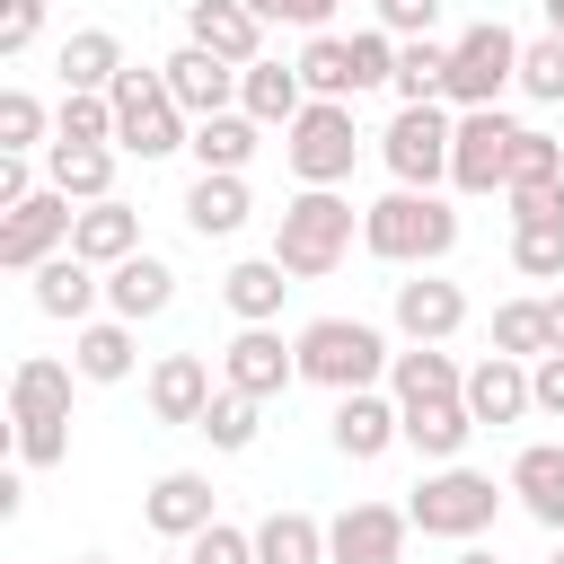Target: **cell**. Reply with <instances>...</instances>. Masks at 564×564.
Masks as SVG:
<instances>
[{
	"label": "cell",
	"instance_id": "cell-57",
	"mask_svg": "<svg viewBox=\"0 0 564 564\" xmlns=\"http://www.w3.org/2000/svg\"><path fill=\"white\" fill-rule=\"evenodd\" d=\"M70 564H115V555H70Z\"/></svg>",
	"mask_w": 564,
	"mask_h": 564
},
{
	"label": "cell",
	"instance_id": "cell-9",
	"mask_svg": "<svg viewBox=\"0 0 564 564\" xmlns=\"http://www.w3.org/2000/svg\"><path fill=\"white\" fill-rule=\"evenodd\" d=\"M511 141H520V123L502 106H467L458 132H449V185L458 194H502L511 185Z\"/></svg>",
	"mask_w": 564,
	"mask_h": 564
},
{
	"label": "cell",
	"instance_id": "cell-11",
	"mask_svg": "<svg viewBox=\"0 0 564 564\" xmlns=\"http://www.w3.org/2000/svg\"><path fill=\"white\" fill-rule=\"evenodd\" d=\"M405 538H414V511H397V502H344L326 520V564H405Z\"/></svg>",
	"mask_w": 564,
	"mask_h": 564
},
{
	"label": "cell",
	"instance_id": "cell-44",
	"mask_svg": "<svg viewBox=\"0 0 564 564\" xmlns=\"http://www.w3.org/2000/svg\"><path fill=\"white\" fill-rule=\"evenodd\" d=\"M397 44L405 35H388V26H352V79L361 88H397Z\"/></svg>",
	"mask_w": 564,
	"mask_h": 564
},
{
	"label": "cell",
	"instance_id": "cell-20",
	"mask_svg": "<svg viewBox=\"0 0 564 564\" xmlns=\"http://www.w3.org/2000/svg\"><path fill=\"white\" fill-rule=\"evenodd\" d=\"M467 414H476V423H529V414H538V397H529V361H511V352L467 361Z\"/></svg>",
	"mask_w": 564,
	"mask_h": 564
},
{
	"label": "cell",
	"instance_id": "cell-29",
	"mask_svg": "<svg viewBox=\"0 0 564 564\" xmlns=\"http://www.w3.org/2000/svg\"><path fill=\"white\" fill-rule=\"evenodd\" d=\"M53 70H62V88H97V97H106L132 62H123V35H115V26H70L62 53H53Z\"/></svg>",
	"mask_w": 564,
	"mask_h": 564
},
{
	"label": "cell",
	"instance_id": "cell-45",
	"mask_svg": "<svg viewBox=\"0 0 564 564\" xmlns=\"http://www.w3.org/2000/svg\"><path fill=\"white\" fill-rule=\"evenodd\" d=\"M70 458V414H26L18 423V467H62Z\"/></svg>",
	"mask_w": 564,
	"mask_h": 564
},
{
	"label": "cell",
	"instance_id": "cell-54",
	"mask_svg": "<svg viewBox=\"0 0 564 564\" xmlns=\"http://www.w3.org/2000/svg\"><path fill=\"white\" fill-rule=\"evenodd\" d=\"M546 335H555V352H564V291H546Z\"/></svg>",
	"mask_w": 564,
	"mask_h": 564
},
{
	"label": "cell",
	"instance_id": "cell-28",
	"mask_svg": "<svg viewBox=\"0 0 564 564\" xmlns=\"http://www.w3.org/2000/svg\"><path fill=\"white\" fill-rule=\"evenodd\" d=\"M476 432H485V423L467 414V397H414V405H405V449H414V458H432V467H441V458H458Z\"/></svg>",
	"mask_w": 564,
	"mask_h": 564
},
{
	"label": "cell",
	"instance_id": "cell-16",
	"mask_svg": "<svg viewBox=\"0 0 564 564\" xmlns=\"http://www.w3.org/2000/svg\"><path fill=\"white\" fill-rule=\"evenodd\" d=\"M159 79H167V97H176L194 123L238 106V62H220V53H203V44H176V53L159 62Z\"/></svg>",
	"mask_w": 564,
	"mask_h": 564
},
{
	"label": "cell",
	"instance_id": "cell-35",
	"mask_svg": "<svg viewBox=\"0 0 564 564\" xmlns=\"http://www.w3.org/2000/svg\"><path fill=\"white\" fill-rule=\"evenodd\" d=\"M441 97H449V44L405 35L397 44V106H441Z\"/></svg>",
	"mask_w": 564,
	"mask_h": 564
},
{
	"label": "cell",
	"instance_id": "cell-32",
	"mask_svg": "<svg viewBox=\"0 0 564 564\" xmlns=\"http://www.w3.org/2000/svg\"><path fill=\"white\" fill-rule=\"evenodd\" d=\"M70 379H79V361L26 352V361L9 370V423H26V414H70Z\"/></svg>",
	"mask_w": 564,
	"mask_h": 564
},
{
	"label": "cell",
	"instance_id": "cell-27",
	"mask_svg": "<svg viewBox=\"0 0 564 564\" xmlns=\"http://www.w3.org/2000/svg\"><path fill=\"white\" fill-rule=\"evenodd\" d=\"M282 291H291L282 256H238V264L220 273V308H229L238 326H273V317H282Z\"/></svg>",
	"mask_w": 564,
	"mask_h": 564
},
{
	"label": "cell",
	"instance_id": "cell-38",
	"mask_svg": "<svg viewBox=\"0 0 564 564\" xmlns=\"http://www.w3.org/2000/svg\"><path fill=\"white\" fill-rule=\"evenodd\" d=\"M494 352H511V361L555 352V335H546V300H502V308H494Z\"/></svg>",
	"mask_w": 564,
	"mask_h": 564
},
{
	"label": "cell",
	"instance_id": "cell-52",
	"mask_svg": "<svg viewBox=\"0 0 564 564\" xmlns=\"http://www.w3.org/2000/svg\"><path fill=\"white\" fill-rule=\"evenodd\" d=\"M247 9H256L264 26H300V0H247Z\"/></svg>",
	"mask_w": 564,
	"mask_h": 564
},
{
	"label": "cell",
	"instance_id": "cell-4",
	"mask_svg": "<svg viewBox=\"0 0 564 564\" xmlns=\"http://www.w3.org/2000/svg\"><path fill=\"white\" fill-rule=\"evenodd\" d=\"M502 494H511V485H494L485 467L441 458V467H432V476L405 494V511H414V529H423V538H458V546H467V538H485V529H494Z\"/></svg>",
	"mask_w": 564,
	"mask_h": 564
},
{
	"label": "cell",
	"instance_id": "cell-31",
	"mask_svg": "<svg viewBox=\"0 0 564 564\" xmlns=\"http://www.w3.org/2000/svg\"><path fill=\"white\" fill-rule=\"evenodd\" d=\"M247 212H256L247 176H212V167H203V176L185 185V229H194V238H238Z\"/></svg>",
	"mask_w": 564,
	"mask_h": 564
},
{
	"label": "cell",
	"instance_id": "cell-13",
	"mask_svg": "<svg viewBox=\"0 0 564 564\" xmlns=\"http://www.w3.org/2000/svg\"><path fill=\"white\" fill-rule=\"evenodd\" d=\"M388 317H397V335H405V344H449V335L467 326V291H458L441 264H423V273H405V282H397Z\"/></svg>",
	"mask_w": 564,
	"mask_h": 564
},
{
	"label": "cell",
	"instance_id": "cell-5",
	"mask_svg": "<svg viewBox=\"0 0 564 564\" xmlns=\"http://www.w3.org/2000/svg\"><path fill=\"white\" fill-rule=\"evenodd\" d=\"M106 97H115V150H123V159H141V167H150V159H167V150H185V141H194V115L167 97L159 62H150V70H123Z\"/></svg>",
	"mask_w": 564,
	"mask_h": 564
},
{
	"label": "cell",
	"instance_id": "cell-30",
	"mask_svg": "<svg viewBox=\"0 0 564 564\" xmlns=\"http://www.w3.org/2000/svg\"><path fill=\"white\" fill-rule=\"evenodd\" d=\"M256 141H264V123H256L247 106H229V115H203L185 150H194V167H212V176H247Z\"/></svg>",
	"mask_w": 564,
	"mask_h": 564
},
{
	"label": "cell",
	"instance_id": "cell-12",
	"mask_svg": "<svg viewBox=\"0 0 564 564\" xmlns=\"http://www.w3.org/2000/svg\"><path fill=\"white\" fill-rule=\"evenodd\" d=\"M220 379L273 405V397L300 388V344H282V326H238V335L220 344Z\"/></svg>",
	"mask_w": 564,
	"mask_h": 564
},
{
	"label": "cell",
	"instance_id": "cell-24",
	"mask_svg": "<svg viewBox=\"0 0 564 564\" xmlns=\"http://www.w3.org/2000/svg\"><path fill=\"white\" fill-rule=\"evenodd\" d=\"M511 494H520V511L538 520V529H555L564 538V441H529L520 458H511V476H502Z\"/></svg>",
	"mask_w": 564,
	"mask_h": 564
},
{
	"label": "cell",
	"instance_id": "cell-10",
	"mask_svg": "<svg viewBox=\"0 0 564 564\" xmlns=\"http://www.w3.org/2000/svg\"><path fill=\"white\" fill-rule=\"evenodd\" d=\"M70 220H79V203H70L62 185H35L26 203L0 212V264H9V273H35L44 256L70 247Z\"/></svg>",
	"mask_w": 564,
	"mask_h": 564
},
{
	"label": "cell",
	"instance_id": "cell-2",
	"mask_svg": "<svg viewBox=\"0 0 564 564\" xmlns=\"http://www.w3.org/2000/svg\"><path fill=\"white\" fill-rule=\"evenodd\" d=\"M352 238H361V203H352L344 185H300V194L282 203L273 256H282L291 282H326V273L352 256Z\"/></svg>",
	"mask_w": 564,
	"mask_h": 564
},
{
	"label": "cell",
	"instance_id": "cell-6",
	"mask_svg": "<svg viewBox=\"0 0 564 564\" xmlns=\"http://www.w3.org/2000/svg\"><path fill=\"white\" fill-rule=\"evenodd\" d=\"M361 159V123H352V97H308L282 132V167L300 185H344Z\"/></svg>",
	"mask_w": 564,
	"mask_h": 564
},
{
	"label": "cell",
	"instance_id": "cell-56",
	"mask_svg": "<svg viewBox=\"0 0 564 564\" xmlns=\"http://www.w3.org/2000/svg\"><path fill=\"white\" fill-rule=\"evenodd\" d=\"M546 9V35H564V0H538Z\"/></svg>",
	"mask_w": 564,
	"mask_h": 564
},
{
	"label": "cell",
	"instance_id": "cell-17",
	"mask_svg": "<svg viewBox=\"0 0 564 564\" xmlns=\"http://www.w3.org/2000/svg\"><path fill=\"white\" fill-rule=\"evenodd\" d=\"M141 520L159 529V538H194V529H212L220 520V502H212V476L203 467H167V476H150V494H141Z\"/></svg>",
	"mask_w": 564,
	"mask_h": 564
},
{
	"label": "cell",
	"instance_id": "cell-53",
	"mask_svg": "<svg viewBox=\"0 0 564 564\" xmlns=\"http://www.w3.org/2000/svg\"><path fill=\"white\" fill-rule=\"evenodd\" d=\"M335 9H344V0H300V26H308V35H317V26H326V18H335Z\"/></svg>",
	"mask_w": 564,
	"mask_h": 564
},
{
	"label": "cell",
	"instance_id": "cell-58",
	"mask_svg": "<svg viewBox=\"0 0 564 564\" xmlns=\"http://www.w3.org/2000/svg\"><path fill=\"white\" fill-rule=\"evenodd\" d=\"M546 564H564V546H555V555H546Z\"/></svg>",
	"mask_w": 564,
	"mask_h": 564
},
{
	"label": "cell",
	"instance_id": "cell-40",
	"mask_svg": "<svg viewBox=\"0 0 564 564\" xmlns=\"http://www.w3.org/2000/svg\"><path fill=\"white\" fill-rule=\"evenodd\" d=\"M53 141H115V97H97V88H62V106H53Z\"/></svg>",
	"mask_w": 564,
	"mask_h": 564
},
{
	"label": "cell",
	"instance_id": "cell-55",
	"mask_svg": "<svg viewBox=\"0 0 564 564\" xmlns=\"http://www.w3.org/2000/svg\"><path fill=\"white\" fill-rule=\"evenodd\" d=\"M458 564H502V555H494V546H476V538H467V555H458Z\"/></svg>",
	"mask_w": 564,
	"mask_h": 564
},
{
	"label": "cell",
	"instance_id": "cell-37",
	"mask_svg": "<svg viewBox=\"0 0 564 564\" xmlns=\"http://www.w3.org/2000/svg\"><path fill=\"white\" fill-rule=\"evenodd\" d=\"M300 79H308V97H361V79H352V35H308L300 44Z\"/></svg>",
	"mask_w": 564,
	"mask_h": 564
},
{
	"label": "cell",
	"instance_id": "cell-22",
	"mask_svg": "<svg viewBox=\"0 0 564 564\" xmlns=\"http://www.w3.org/2000/svg\"><path fill=\"white\" fill-rule=\"evenodd\" d=\"M167 300H176V264H167V256L141 247V256L106 264V308H115V317H132V326H141V317H167Z\"/></svg>",
	"mask_w": 564,
	"mask_h": 564
},
{
	"label": "cell",
	"instance_id": "cell-49",
	"mask_svg": "<svg viewBox=\"0 0 564 564\" xmlns=\"http://www.w3.org/2000/svg\"><path fill=\"white\" fill-rule=\"evenodd\" d=\"M502 203H511V220H564V176L555 185H511Z\"/></svg>",
	"mask_w": 564,
	"mask_h": 564
},
{
	"label": "cell",
	"instance_id": "cell-59",
	"mask_svg": "<svg viewBox=\"0 0 564 564\" xmlns=\"http://www.w3.org/2000/svg\"><path fill=\"white\" fill-rule=\"evenodd\" d=\"M159 564H185V555H159Z\"/></svg>",
	"mask_w": 564,
	"mask_h": 564
},
{
	"label": "cell",
	"instance_id": "cell-39",
	"mask_svg": "<svg viewBox=\"0 0 564 564\" xmlns=\"http://www.w3.org/2000/svg\"><path fill=\"white\" fill-rule=\"evenodd\" d=\"M511 273L564 282V220H511Z\"/></svg>",
	"mask_w": 564,
	"mask_h": 564
},
{
	"label": "cell",
	"instance_id": "cell-1",
	"mask_svg": "<svg viewBox=\"0 0 564 564\" xmlns=\"http://www.w3.org/2000/svg\"><path fill=\"white\" fill-rule=\"evenodd\" d=\"M458 247V212L441 203V185H388L379 203H361V256L397 264V273H423Z\"/></svg>",
	"mask_w": 564,
	"mask_h": 564
},
{
	"label": "cell",
	"instance_id": "cell-50",
	"mask_svg": "<svg viewBox=\"0 0 564 564\" xmlns=\"http://www.w3.org/2000/svg\"><path fill=\"white\" fill-rule=\"evenodd\" d=\"M529 397H538V414L564 423V352H538V361H529Z\"/></svg>",
	"mask_w": 564,
	"mask_h": 564
},
{
	"label": "cell",
	"instance_id": "cell-25",
	"mask_svg": "<svg viewBox=\"0 0 564 564\" xmlns=\"http://www.w3.org/2000/svg\"><path fill=\"white\" fill-rule=\"evenodd\" d=\"M238 106H247L264 132H291V115L308 106V79H300V62H273V53H264V62H247V70H238Z\"/></svg>",
	"mask_w": 564,
	"mask_h": 564
},
{
	"label": "cell",
	"instance_id": "cell-15",
	"mask_svg": "<svg viewBox=\"0 0 564 564\" xmlns=\"http://www.w3.org/2000/svg\"><path fill=\"white\" fill-rule=\"evenodd\" d=\"M26 300H35L53 326H88V317H97V300H106V273H97L88 256H70V247H62V256H44V264L26 273Z\"/></svg>",
	"mask_w": 564,
	"mask_h": 564
},
{
	"label": "cell",
	"instance_id": "cell-51",
	"mask_svg": "<svg viewBox=\"0 0 564 564\" xmlns=\"http://www.w3.org/2000/svg\"><path fill=\"white\" fill-rule=\"evenodd\" d=\"M35 194V150H0V212Z\"/></svg>",
	"mask_w": 564,
	"mask_h": 564
},
{
	"label": "cell",
	"instance_id": "cell-34",
	"mask_svg": "<svg viewBox=\"0 0 564 564\" xmlns=\"http://www.w3.org/2000/svg\"><path fill=\"white\" fill-rule=\"evenodd\" d=\"M256 564H326V520L317 511H264L256 520Z\"/></svg>",
	"mask_w": 564,
	"mask_h": 564
},
{
	"label": "cell",
	"instance_id": "cell-8",
	"mask_svg": "<svg viewBox=\"0 0 564 564\" xmlns=\"http://www.w3.org/2000/svg\"><path fill=\"white\" fill-rule=\"evenodd\" d=\"M449 132H458V106H397L388 132H379V159L397 185H441L449 176Z\"/></svg>",
	"mask_w": 564,
	"mask_h": 564
},
{
	"label": "cell",
	"instance_id": "cell-18",
	"mask_svg": "<svg viewBox=\"0 0 564 564\" xmlns=\"http://www.w3.org/2000/svg\"><path fill=\"white\" fill-rule=\"evenodd\" d=\"M212 397H220V388H212V361H203V352H159V361H150V423L194 432Z\"/></svg>",
	"mask_w": 564,
	"mask_h": 564
},
{
	"label": "cell",
	"instance_id": "cell-43",
	"mask_svg": "<svg viewBox=\"0 0 564 564\" xmlns=\"http://www.w3.org/2000/svg\"><path fill=\"white\" fill-rule=\"evenodd\" d=\"M564 176V141L555 132H538V123H520V141H511V185H555ZM502 185V194H511Z\"/></svg>",
	"mask_w": 564,
	"mask_h": 564
},
{
	"label": "cell",
	"instance_id": "cell-33",
	"mask_svg": "<svg viewBox=\"0 0 564 564\" xmlns=\"http://www.w3.org/2000/svg\"><path fill=\"white\" fill-rule=\"evenodd\" d=\"M388 397H397V405H414V397H467V370H458V352H441V344H405V352L388 361Z\"/></svg>",
	"mask_w": 564,
	"mask_h": 564
},
{
	"label": "cell",
	"instance_id": "cell-47",
	"mask_svg": "<svg viewBox=\"0 0 564 564\" xmlns=\"http://www.w3.org/2000/svg\"><path fill=\"white\" fill-rule=\"evenodd\" d=\"M370 26H388V35H432V26H441V0H370Z\"/></svg>",
	"mask_w": 564,
	"mask_h": 564
},
{
	"label": "cell",
	"instance_id": "cell-26",
	"mask_svg": "<svg viewBox=\"0 0 564 564\" xmlns=\"http://www.w3.org/2000/svg\"><path fill=\"white\" fill-rule=\"evenodd\" d=\"M115 141H44V185H62L70 203H106L115 194Z\"/></svg>",
	"mask_w": 564,
	"mask_h": 564
},
{
	"label": "cell",
	"instance_id": "cell-42",
	"mask_svg": "<svg viewBox=\"0 0 564 564\" xmlns=\"http://www.w3.org/2000/svg\"><path fill=\"white\" fill-rule=\"evenodd\" d=\"M520 97L564 106V35H529L520 44Z\"/></svg>",
	"mask_w": 564,
	"mask_h": 564
},
{
	"label": "cell",
	"instance_id": "cell-23",
	"mask_svg": "<svg viewBox=\"0 0 564 564\" xmlns=\"http://www.w3.org/2000/svg\"><path fill=\"white\" fill-rule=\"evenodd\" d=\"M70 361H79V379L88 388H123L132 379V361H141V344H132V317H88V326H70Z\"/></svg>",
	"mask_w": 564,
	"mask_h": 564
},
{
	"label": "cell",
	"instance_id": "cell-14",
	"mask_svg": "<svg viewBox=\"0 0 564 564\" xmlns=\"http://www.w3.org/2000/svg\"><path fill=\"white\" fill-rule=\"evenodd\" d=\"M326 441H335L352 467H370V458H388V449L405 441V405H397L388 388H352V397H335V414H326Z\"/></svg>",
	"mask_w": 564,
	"mask_h": 564
},
{
	"label": "cell",
	"instance_id": "cell-48",
	"mask_svg": "<svg viewBox=\"0 0 564 564\" xmlns=\"http://www.w3.org/2000/svg\"><path fill=\"white\" fill-rule=\"evenodd\" d=\"M35 35H44V0H9V9H0V53L18 62Z\"/></svg>",
	"mask_w": 564,
	"mask_h": 564
},
{
	"label": "cell",
	"instance_id": "cell-3",
	"mask_svg": "<svg viewBox=\"0 0 564 564\" xmlns=\"http://www.w3.org/2000/svg\"><path fill=\"white\" fill-rule=\"evenodd\" d=\"M300 379L308 388H326V397H352V388H379L388 379V335L370 326V317H308L300 335Z\"/></svg>",
	"mask_w": 564,
	"mask_h": 564
},
{
	"label": "cell",
	"instance_id": "cell-46",
	"mask_svg": "<svg viewBox=\"0 0 564 564\" xmlns=\"http://www.w3.org/2000/svg\"><path fill=\"white\" fill-rule=\"evenodd\" d=\"M185 564H256V529L212 520V529H194V538H185Z\"/></svg>",
	"mask_w": 564,
	"mask_h": 564
},
{
	"label": "cell",
	"instance_id": "cell-41",
	"mask_svg": "<svg viewBox=\"0 0 564 564\" xmlns=\"http://www.w3.org/2000/svg\"><path fill=\"white\" fill-rule=\"evenodd\" d=\"M53 141V115L35 88H0V150H44Z\"/></svg>",
	"mask_w": 564,
	"mask_h": 564
},
{
	"label": "cell",
	"instance_id": "cell-7",
	"mask_svg": "<svg viewBox=\"0 0 564 564\" xmlns=\"http://www.w3.org/2000/svg\"><path fill=\"white\" fill-rule=\"evenodd\" d=\"M502 88H520V35L502 18H476L458 44H449V97L441 106H502Z\"/></svg>",
	"mask_w": 564,
	"mask_h": 564
},
{
	"label": "cell",
	"instance_id": "cell-21",
	"mask_svg": "<svg viewBox=\"0 0 564 564\" xmlns=\"http://www.w3.org/2000/svg\"><path fill=\"white\" fill-rule=\"evenodd\" d=\"M70 256H88L97 273H106V264H123V256H141V212H132L123 194L79 203V220H70Z\"/></svg>",
	"mask_w": 564,
	"mask_h": 564
},
{
	"label": "cell",
	"instance_id": "cell-36",
	"mask_svg": "<svg viewBox=\"0 0 564 564\" xmlns=\"http://www.w3.org/2000/svg\"><path fill=\"white\" fill-rule=\"evenodd\" d=\"M220 458H238V449H256V432H264V397H247V388H229L220 379V397L203 405V423H194Z\"/></svg>",
	"mask_w": 564,
	"mask_h": 564
},
{
	"label": "cell",
	"instance_id": "cell-19",
	"mask_svg": "<svg viewBox=\"0 0 564 564\" xmlns=\"http://www.w3.org/2000/svg\"><path fill=\"white\" fill-rule=\"evenodd\" d=\"M185 44H203V53L247 70V62H264V18L247 0H185Z\"/></svg>",
	"mask_w": 564,
	"mask_h": 564
}]
</instances>
